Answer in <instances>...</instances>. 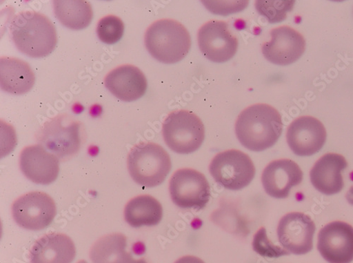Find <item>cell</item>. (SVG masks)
<instances>
[{
    "mask_svg": "<svg viewBox=\"0 0 353 263\" xmlns=\"http://www.w3.org/2000/svg\"><path fill=\"white\" fill-rule=\"evenodd\" d=\"M283 129L280 113L270 105L263 104L245 109L235 124L238 139L245 148L253 152H262L273 147Z\"/></svg>",
    "mask_w": 353,
    "mask_h": 263,
    "instance_id": "1",
    "label": "cell"
},
{
    "mask_svg": "<svg viewBox=\"0 0 353 263\" xmlns=\"http://www.w3.org/2000/svg\"><path fill=\"white\" fill-rule=\"evenodd\" d=\"M210 171L216 182L230 191H240L249 186L256 173L250 157L236 150L218 154L211 162Z\"/></svg>",
    "mask_w": 353,
    "mask_h": 263,
    "instance_id": "8",
    "label": "cell"
},
{
    "mask_svg": "<svg viewBox=\"0 0 353 263\" xmlns=\"http://www.w3.org/2000/svg\"><path fill=\"white\" fill-rule=\"evenodd\" d=\"M125 26L119 17L108 15L100 20L97 34L101 41L106 44H114L123 37Z\"/></svg>",
    "mask_w": 353,
    "mask_h": 263,
    "instance_id": "24",
    "label": "cell"
},
{
    "mask_svg": "<svg viewBox=\"0 0 353 263\" xmlns=\"http://www.w3.org/2000/svg\"><path fill=\"white\" fill-rule=\"evenodd\" d=\"M272 40L262 46L265 58L273 64L288 66L296 62L305 50L304 37L295 29L280 26L271 32Z\"/></svg>",
    "mask_w": 353,
    "mask_h": 263,
    "instance_id": "13",
    "label": "cell"
},
{
    "mask_svg": "<svg viewBox=\"0 0 353 263\" xmlns=\"http://www.w3.org/2000/svg\"><path fill=\"white\" fill-rule=\"evenodd\" d=\"M128 165L132 179L145 188L161 185L167 178L172 163L168 153L153 142H141L131 150Z\"/></svg>",
    "mask_w": 353,
    "mask_h": 263,
    "instance_id": "4",
    "label": "cell"
},
{
    "mask_svg": "<svg viewBox=\"0 0 353 263\" xmlns=\"http://www.w3.org/2000/svg\"><path fill=\"white\" fill-rule=\"evenodd\" d=\"M20 168L28 179L37 184L48 185L57 179L60 162L42 145L37 144L28 146L22 150Z\"/></svg>",
    "mask_w": 353,
    "mask_h": 263,
    "instance_id": "15",
    "label": "cell"
},
{
    "mask_svg": "<svg viewBox=\"0 0 353 263\" xmlns=\"http://www.w3.org/2000/svg\"><path fill=\"white\" fill-rule=\"evenodd\" d=\"M286 139L294 154L310 157L322 149L327 140V131L318 119L302 116L289 126Z\"/></svg>",
    "mask_w": 353,
    "mask_h": 263,
    "instance_id": "14",
    "label": "cell"
},
{
    "mask_svg": "<svg viewBox=\"0 0 353 263\" xmlns=\"http://www.w3.org/2000/svg\"><path fill=\"white\" fill-rule=\"evenodd\" d=\"M295 1H260L256 2L258 12L267 17L270 23H278L286 19V14L291 11Z\"/></svg>",
    "mask_w": 353,
    "mask_h": 263,
    "instance_id": "25",
    "label": "cell"
},
{
    "mask_svg": "<svg viewBox=\"0 0 353 263\" xmlns=\"http://www.w3.org/2000/svg\"><path fill=\"white\" fill-rule=\"evenodd\" d=\"M163 135L171 150L188 155L201 148L205 138V128L195 113L188 110H178L167 116L163 124Z\"/></svg>",
    "mask_w": 353,
    "mask_h": 263,
    "instance_id": "5",
    "label": "cell"
},
{
    "mask_svg": "<svg viewBox=\"0 0 353 263\" xmlns=\"http://www.w3.org/2000/svg\"><path fill=\"white\" fill-rule=\"evenodd\" d=\"M303 179L301 167L290 159L271 162L263 171L261 181L265 191L271 197L283 199L289 196L293 187Z\"/></svg>",
    "mask_w": 353,
    "mask_h": 263,
    "instance_id": "16",
    "label": "cell"
},
{
    "mask_svg": "<svg viewBox=\"0 0 353 263\" xmlns=\"http://www.w3.org/2000/svg\"><path fill=\"white\" fill-rule=\"evenodd\" d=\"M105 85L114 97L124 101L140 99L147 90L144 74L131 65L120 66L109 72L105 79Z\"/></svg>",
    "mask_w": 353,
    "mask_h": 263,
    "instance_id": "17",
    "label": "cell"
},
{
    "mask_svg": "<svg viewBox=\"0 0 353 263\" xmlns=\"http://www.w3.org/2000/svg\"><path fill=\"white\" fill-rule=\"evenodd\" d=\"M198 43L204 57L218 64L231 60L239 48V40L231 33L229 25L219 20H212L201 27Z\"/></svg>",
    "mask_w": 353,
    "mask_h": 263,
    "instance_id": "10",
    "label": "cell"
},
{
    "mask_svg": "<svg viewBox=\"0 0 353 263\" xmlns=\"http://www.w3.org/2000/svg\"><path fill=\"white\" fill-rule=\"evenodd\" d=\"M315 230V224L310 216L291 213L280 220L277 235L281 247L289 254L305 255L313 249Z\"/></svg>",
    "mask_w": 353,
    "mask_h": 263,
    "instance_id": "11",
    "label": "cell"
},
{
    "mask_svg": "<svg viewBox=\"0 0 353 263\" xmlns=\"http://www.w3.org/2000/svg\"><path fill=\"white\" fill-rule=\"evenodd\" d=\"M10 32L17 48L29 57L50 55L57 42L53 23L44 14L34 11L17 14L11 22Z\"/></svg>",
    "mask_w": 353,
    "mask_h": 263,
    "instance_id": "2",
    "label": "cell"
},
{
    "mask_svg": "<svg viewBox=\"0 0 353 263\" xmlns=\"http://www.w3.org/2000/svg\"><path fill=\"white\" fill-rule=\"evenodd\" d=\"M81 124L72 117L61 115L46 122L38 133L43 147L59 159L76 155L81 148Z\"/></svg>",
    "mask_w": 353,
    "mask_h": 263,
    "instance_id": "6",
    "label": "cell"
},
{
    "mask_svg": "<svg viewBox=\"0 0 353 263\" xmlns=\"http://www.w3.org/2000/svg\"><path fill=\"white\" fill-rule=\"evenodd\" d=\"M346 198L350 204L353 206V186H352L346 195Z\"/></svg>",
    "mask_w": 353,
    "mask_h": 263,
    "instance_id": "28",
    "label": "cell"
},
{
    "mask_svg": "<svg viewBox=\"0 0 353 263\" xmlns=\"http://www.w3.org/2000/svg\"><path fill=\"white\" fill-rule=\"evenodd\" d=\"M124 214L125 221L132 227L154 226L163 218V208L156 198L143 195L132 199L127 204Z\"/></svg>",
    "mask_w": 353,
    "mask_h": 263,
    "instance_id": "22",
    "label": "cell"
},
{
    "mask_svg": "<svg viewBox=\"0 0 353 263\" xmlns=\"http://www.w3.org/2000/svg\"><path fill=\"white\" fill-rule=\"evenodd\" d=\"M317 249L330 263H350L353 260V227L339 221L328 224L319 233Z\"/></svg>",
    "mask_w": 353,
    "mask_h": 263,
    "instance_id": "12",
    "label": "cell"
},
{
    "mask_svg": "<svg viewBox=\"0 0 353 263\" xmlns=\"http://www.w3.org/2000/svg\"><path fill=\"white\" fill-rule=\"evenodd\" d=\"M77 254L73 241L64 233H51L39 239L30 252L31 263H72Z\"/></svg>",
    "mask_w": 353,
    "mask_h": 263,
    "instance_id": "19",
    "label": "cell"
},
{
    "mask_svg": "<svg viewBox=\"0 0 353 263\" xmlns=\"http://www.w3.org/2000/svg\"><path fill=\"white\" fill-rule=\"evenodd\" d=\"M35 75L27 63L18 58L3 57L0 60V85L5 92L20 95L31 91Z\"/></svg>",
    "mask_w": 353,
    "mask_h": 263,
    "instance_id": "20",
    "label": "cell"
},
{
    "mask_svg": "<svg viewBox=\"0 0 353 263\" xmlns=\"http://www.w3.org/2000/svg\"><path fill=\"white\" fill-rule=\"evenodd\" d=\"M128 240L122 233H112L97 241L90 251L93 263H149L135 259L127 251Z\"/></svg>",
    "mask_w": 353,
    "mask_h": 263,
    "instance_id": "21",
    "label": "cell"
},
{
    "mask_svg": "<svg viewBox=\"0 0 353 263\" xmlns=\"http://www.w3.org/2000/svg\"><path fill=\"white\" fill-rule=\"evenodd\" d=\"M347 166V161L341 155L330 153L323 155L315 163L310 171L311 182L323 194H337L344 188L342 171Z\"/></svg>",
    "mask_w": 353,
    "mask_h": 263,
    "instance_id": "18",
    "label": "cell"
},
{
    "mask_svg": "<svg viewBox=\"0 0 353 263\" xmlns=\"http://www.w3.org/2000/svg\"><path fill=\"white\" fill-rule=\"evenodd\" d=\"M252 246L259 255L270 258H277L290 255L281 246L274 244L268 237L266 228L261 227L255 233Z\"/></svg>",
    "mask_w": 353,
    "mask_h": 263,
    "instance_id": "26",
    "label": "cell"
},
{
    "mask_svg": "<svg viewBox=\"0 0 353 263\" xmlns=\"http://www.w3.org/2000/svg\"><path fill=\"white\" fill-rule=\"evenodd\" d=\"M12 215L23 228L40 231L53 221L57 209L53 199L43 192H31L19 197L12 204Z\"/></svg>",
    "mask_w": 353,
    "mask_h": 263,
    "instance_id": "9",
    "label": "cell"
},
{
    "mask_svg": "<svg viewBox=\"0 0 353 263\" xmlns=\"http://www.w3.org/2000/svg\"><path fill=\"white\" fill-rule=\"evenodd\" d=\"M174 263H205L201 259L192 256V255H186L184 256L178 260H176Z\"/></svg>",
    "mask_w": 353,
    "mask_h": 263,
    "instance_id": "27",
    "label": "cell"
},
{
    "mask_svg": "<svg viewBox=\"0 0 353 263\" xmlns=\"http://www.w3.org/2000/svg\"><path fill=\"white\" fill-rule=\"evenodd\" d=\"M53 3L57 19L74 30L87 27L93 19L92 6L84 0H55Z\"/></svg>",
    "mask_w": 353,
    "mask_h": 263,
    "instance_id": "23",
    "label": "cell"
},
{
    "mask_svg": "<svg viewBox=\"0 0 353 263\" xmlns=\"http://www.w3.org/2000/svg\"><path fill=\"white\" fill-rule=\"evenodd\" d=\"M169 191L175 206L185 210L205 208L212 196L204 175L192 168L176 171L170 181Z\"/></svg>",
    "mask_w": 353,
    "mask_h": 263,
    "instance_id": "7",
    "label": "cell"
},
{
    "mask_svg": "<svg viewBox=\"0 0 353 263\" xmlns=\"http://www.w3.org/2000/svg\"><path fill=\"white\" fill-rule=\"evenodd\" d=\"M77 263H87L85 260H80Z\"/></svg>",
    "mask_w": 353,
    "mask_h": 263,
    "instance_id": "29",
    "label": "cell"
},
{
    "mask_svg": "<svg viewBox=\"0 0 353 263\" xmlns=\"http://www.w3.org/2000/svg\"><path fill=\"white\" fill-rule=\"evenodd\" d=\"M145 46L156 60L174 64L184 59L192 41L188 29L180 22L161 19L152 23L145 35Z\"/></svg>",
    "mask_w": 353,
    "mask_h": 263,
    "instance_id": "3",
    "label": "cell"
}]
</instances>
